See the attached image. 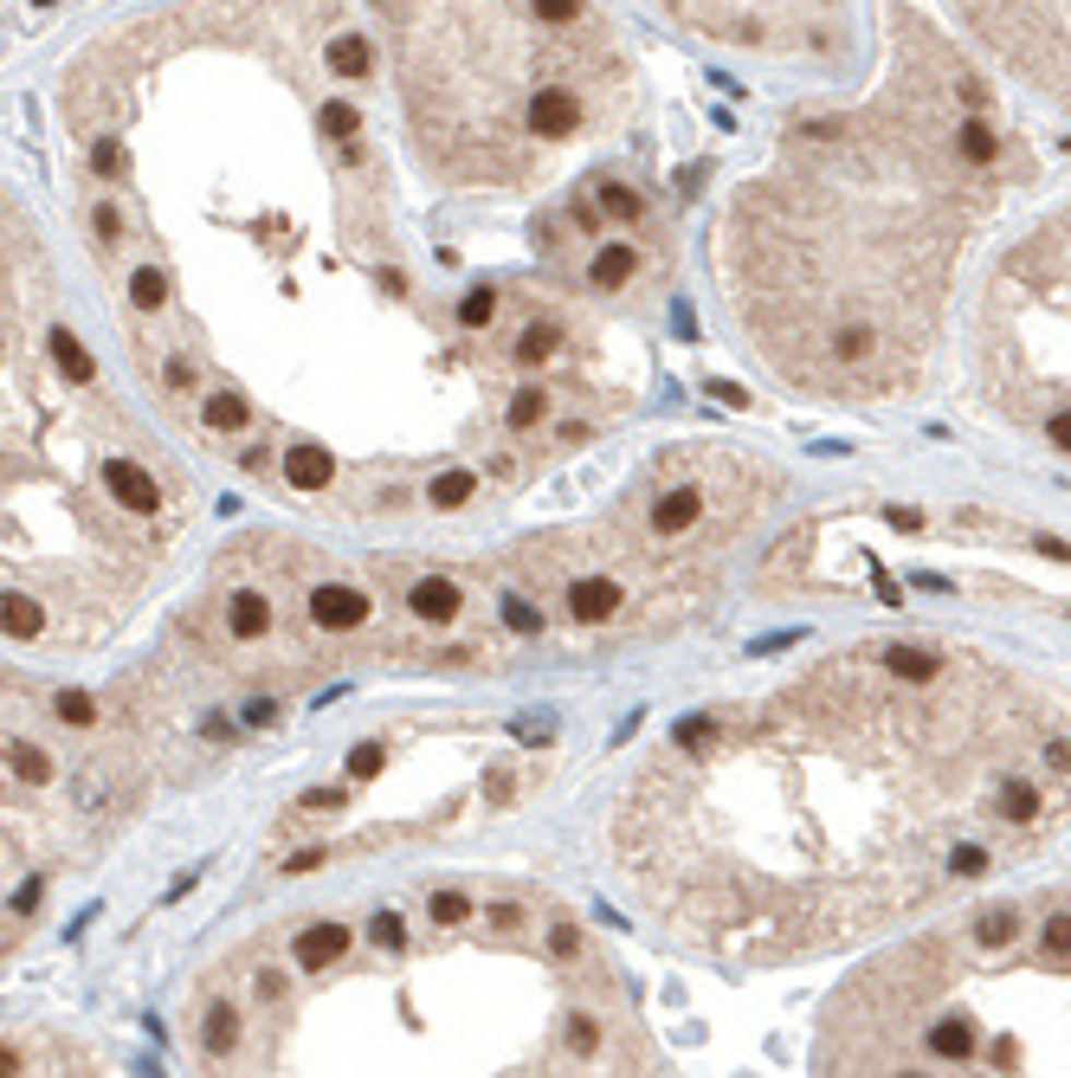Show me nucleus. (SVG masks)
Instances as JSON below:
<instances>
[{
    "instance_id": "obj_4",
    "label": "nucleus",
    "mask_w": 1071,
    "mask_h": 1078,
    "mask_svg": "<svg viewBox=\"0 0 1071 1078\" xmlns=\"http://www.w3.org/2000/svg\"><path fill=\"white\" fill-rule=\"evenodd\" d=\"M407 143L439 188L536 201L640 110V66L600 0H374Z\"/></svg>"
},
{
    "instance_id": "obj_3",
    "label": "nucleus",
    "mask_w": 1071,
    "mask_h": 1078,
    "mask_svg": "<svg viewBox=\"0 0 1071 1078\" xmlns=\"http://www.w3.org/2000/svg\"><path fill=\"white\" fill-rule=\"evenodd\" d=\"M794 504V478L736 439H671L587 517L478 549L516 672L620 659L704 627L742 549Z\"/></svg>"
},
{
    "instance_id": "obj_9",
    "label": "nucleus",
    "mask_w": 1071,
    "mask_h": 1078,
    "mask_svg": "<svg viewBox=\"0 0 1071 1078\" xmlns=\"http://www.w3.org/2000/svg\"><path fill=\"white\" fill-rule=\"evenodd\" d=\"M7 1073H26V1053H20V1046H0V1078Z\"/></svg>"
},
{
    "instance_id": "obj_7",
    "label": "nucleus",
    "mask_w": 1071,
    "mask_h": 1078,
    "mask_svg": "<svg viewBox=\"0 0 1071 1078\" xmlns=\"http://www.w3.org/2000/svg\"><path fill=\"white\" fill-rule=\"evenodd\" d=\"M691 39L769 66L826 72L853 59V0H658Z\"/></svg>"
},
{
    "instance_id": "obj_2",
    "label": "nucleus",
    "mask_w": 1071,
    "mask_h": 1078,
    "mask_svg": "<svg viewBox=\"0 0 1071 1078\" xmlns=\"http://www.w3.org/2000/svg\"><path fill=\"white\" fill-rule=\"evenodd\" d=\"M884 72L807 104L711 220V279L749 362L800 401L929 394L962 265L1039 175L995 78L917 0H878Z\"/></svg>"
},
{
    "instance_id": "obj_1",
    "label": "nucleus",
    "mask_w": 1071,
    "mask_h": 1078,
    "mask_svg": "<svg viewBox=\"0 0 1071 1078\" xmlns=\"http://www.w3.org/2000/svg\"><path fill=\"white\" fill-rule=\"evenodd\" d=\"M1071 833V698L929 633H853L678 718L600 814L645 931L723 969L853 956Z\"/></svg>"
},
{
    "instance_id": "obj_6",
    "label": "nucleus",
    "mask_w": 1071,
    "mask_h": 1078,
    "mask_svg": "<svg viewBox=\"0 0 1071 1078\" xmlns=\"http://www.w3.org/2000/svg\"><path fill=\"white\" fill-rule=\"evenodd\" d=\"M968 388L995 427L1071 465V194L988 259L968 304Z\"/></svg>"
},
{
    "instance_id": "obj_8",
    "label": "nucleus",
    "mask_w": 1071,
    "mask_h": 1078,
    "mask_svg": "<svg viewBox=\"0 0 1071 1078\" xmlns=\"http://www.w3.org/2000/svg\"><path fill=\"white\" fill-rule=\"evenodd\" d=\"M949 13L1013 84L1071 117V0H949Z\"/></svg>"
},
{
    "instance_id": "obj_5",
    "label": "nucleus",
    "mask_w": 1071,
    "mask_h": 1078,
    "mask_svg": "<svg viewBox=\"0 0 1071 1078\" xmlns=\"http://www.w3.org/2000/svg\"><path fill=\"white\" fill-rule=\"evenodd\" d=\"M807 1073H1071V885L949 898L826 995Z\"/></svg>"
}]
</instances>
